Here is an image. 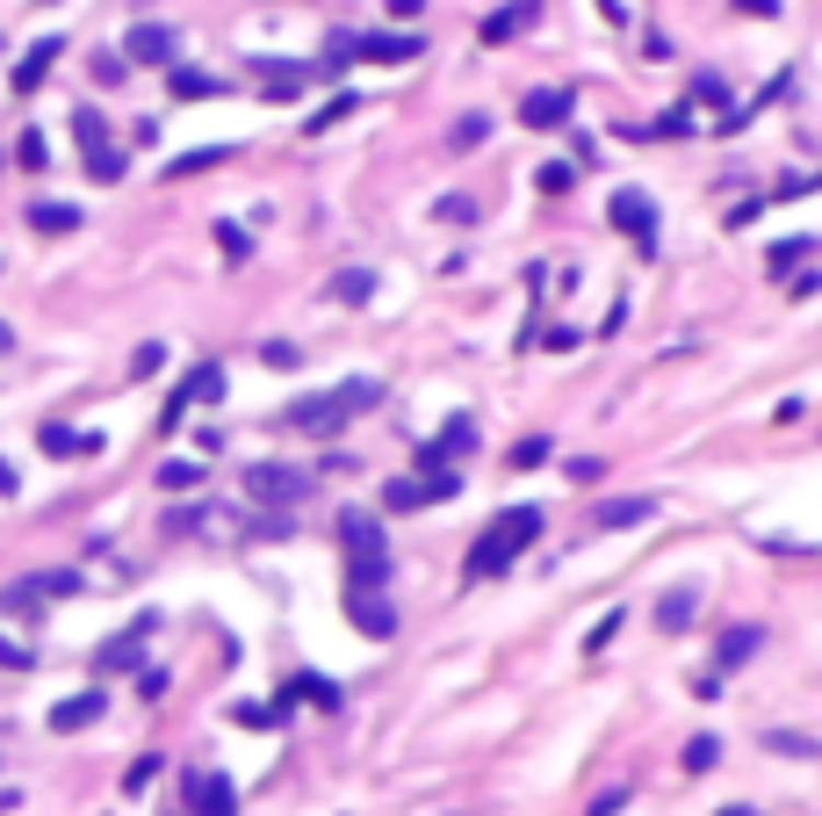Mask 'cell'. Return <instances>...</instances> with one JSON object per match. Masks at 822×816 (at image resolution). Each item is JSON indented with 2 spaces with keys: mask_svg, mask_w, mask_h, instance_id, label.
Returning a JSON list of instances; mask_svg holds the SVG:
<instances>
[{
  "mask_svg": "<svg viewBox=\"0 0 822 816\" xmlns=\"http://www.w3.org/2000/svg\"><path fill=\"white\" fill-rule=\"evenodd\" d=\"M44 449H52V455H94L102 441H94V434H72V427H44Z\"/></svg>",
  "mask_w": 822,
  "mask_h": 816,
  "instance_id": "25",
  "label": "cell"
},
{
  "mask_svg": "<svg viewBox=\"0 0 822 816\" xmlns=\"http://www.w3.org/2000/svg\"><path fill=\"white\" fill-rule=\"evenodd\" d=\"M513 463H520V469H541V463H548V441H541V434H527V441L513 449Z\"/></svg>",
  "mask_w": 822,
  "mask_h": 816,
  "instance_id": "38",
  "label": "cell"
},
{
  "mask_svg": "<svg viewBox=\"0 0 822 816\" xmlns=\"http://www.w3.org/2000/svg\"><path fill=\"white\" fill-rule=\"evenodd\" d=\"M376 398H383V383L376 376H354V383H340V390H326V398H304L289 419L304 427V434H340L346 419H361Z\"/></svg>",
  "mask_w": 822,
  "mask_h": 816,
  "instance_id": "3",
  "label": "cell"
},
{
  "mask_svg": "<svg viewBox=\"0 0 822 816\" xmlns=\"http://www.w3.org/2000/svg\"><path fill=\"white\" fill-rule=\"evenodd\" d=\"M231 723H246V729H282V709H260V701H239V709H231Z\"/></svg>",
  "mask_w": 822,
  "mask_h": 816,
  "instance_id": "33",
  "label": "cell"
},
{
  "mask_svg": "<svg viewBox=\"0 0 822 816\" xmlns=\"http://www.w3.org/2000/svg\"><path fill=\"white\" fill-rule=\"evenodd\" d=\"M628 809V787H606V795H592V816H620Z\"/></svg>",
  "mask_w": 822,
  "mask_h": 816,
  "instance_id": "41",
  "label": "cell"
},
{
  "mask_svg": "<svg viewBox=\"0 0 822 816\" xmlns=\"http://www.w3.org/2000/svg\"><path fill=\"white\" fill-rule=\"evenodd\" d=\"M743 15H772V8H779V0H737Z\"/></svg>",
  "mask_w": 822,
  "mask_h": 816,
  "instance_id": "47",
  "label": "cell"
},
{
  "mask_svg": "<svg viewBox=\"0 0 822 816\" xmlns=\"http://www.w3.org/2000/svg\"><path fill=\"white\" fill-rule=\"evenodd\" d=\"M469 449H477V427H469V419H447L441 441L419 449V469H441V463H455V455H469Z\"/></svg>",
  "mask_w": 822,
  "mask_h": 816,
  "instance_id": "14",
  "label": "cell"
},
{
  "mask_svg": "<svg viewBox=\"0 0 822 816\" xmlns=\"http://www.w3.org/2000/svg\"><path fill=\"white\" fill-rule=\"evenodd\" d=\"M152 773H159V759H152V751H145V759H137L130 773H123V787H130V795H145V781H152Z\"/></svg>",
  "mask_w": 822,
  "mask_h": 816,
  "instance_id": "40",
  "label": "cell"
},
{
  "mask_svg": "<svg viewBox=\"0 0 822 816\" xmlns=\"http://www.w3.org/2000/svg\"><path fill=\"white\" fill-rule=\"evenodd\" d=\"M152 628H159V614H137L123 636H109L102 650H94V665H102V672H123V665H137V650H145V636H152Z\"/></svg>",
  "mask_w": 822,
  "mask_h": 816,
  "instance_id": "9",
  "label": "cell"
},
{
  "mask_svg": "<svg viewBox=\"0 0 822 816\" xmlns=\"http://www.w3.org/2000/svg\"><path fill=\"white\" fill-rule=\"evenodd\" d=\"M570 189V167H541V195H563Z\"/></svg>",
  "mask_w": 822,
  "mask_h": 816,
  "instance_id": "45",
  "label": "cell"
},
{
  "mask_svg": "<svg viewBox=\"0 0 822 816\" xmlns=\"http://www.w3.org/2000/svg\"><path fill=\"white\" fill-rule=\"evenodd\" d=\"M72 138H80V159H87V174L102 181H123V152L109 145V123H102V109H72Z\"/></svg>",
  "mask_w": 822,
  "mask_h": 816,
  "instance_id": "4",
  "label": "cell"
},
{
  "mask_svg": "<svg viewBox=\"0 0 822 816\" xmlns=\"http://www.w3.org/2000/svg\"><path fill=\"white\" fill-rule=\"evenodd\" d=\"M354 58H376V66H404V58H419V36H354Z\"/></svg>",
  "mask_w": 822,
  "mask_h": 816,
  "instance_id": "19",
  "label": "cell"
},
{
  "mask_svg": "<svg viewBox=\"0 0 822 816\" xmlns=\"http://www.w3.org/2000/svg\"><path fill=\"white\" fill-rule=\"evenodd\" d=\"M159 485H167V491H189V485H203V463H159Z\"/></svg>",
  "mask_w": 822,
  "mask_h": 816,
  "instance_id": "34",
  "label": "cell"
},
{
  "mask_svg": "<svg viewBox=\"0 0 822 816\" xmlns=\"http://www.w3.org/2000/svg\"><path fill=\"white\" fill-rule=\"evenodd\" d=\"M217 246L231 253V261H246V231H239V225H217Z\"/></svg>",
  "mask_w": 822,
  "mask_h": 816,
  "instance_id": "42",
  "label": "cell"
},
{
  "mask_svg": "<svg viewBox=\"0 0 822 816\" xmlns=\"http://www.w3.org/2000/svg\"><path fill=\"white\" fill-rule=\"evenodd\" d=\"M36 600H52V592H44V578H15V586L0 592V614H22V608H36Z\"/></svg>",
  "mask_w": 822,
  "mask_h": 816,
  "instance_id": "26",
  "label": "cell"
},
{
  "mask_svg": "<svg viewBox=\"0 0 822 816\" xmlns=\"http://www.w3.org/2000/svg\"><path fill=\"white\" fill-rule=\"evenodd\" d=\"M346 614H354L361 636H376V643L397 636V614H390V600H383V592H346Z\"/></svg>",
  "mask_w": 822,
  "mask_h": 816,
  "instance_id": "11",
  "label": "cell"
},
{
  "mask_svg": "<svg viewBox=\"0 0 822 816\" xmlns=\"http://www.w3.org/2000/svg\"><path fill=\"white\" fill-rule=\"evenodd\" d=\"M15 159L30 167V174H36V167H52V152H44V131H22V138H15Z\"/></svg>",
  "mask_w": 822,
  "mask_h": 816,
  "instance_id": "37",
  "label": "cell"
},
{
  "mask_svg": "<svg viewBox=\"0 0 822 816\" xmlns=\"http://www.w3.org/2000/svg\"><path fill=\"white\" fill-rule=\"evenodd\" d=\"M678 759H685V773H707V766L721 759V745H715V737H693V745H685Z\"/></svg>",
  "mask_w": 822,
  "mask_h": 816,
  "instance_id": "36",
  "label": "cell"
},
{
  "mask_svg": "<svg viewBox=\"0 0 822 816\" xmlns=\"http://www.w3.org/2000/svg\"><path fill=\"white\" fill-rule=\"evenodd\" d=\"M657 131H664V138H685V131H693V109H671V116L657 123Z\"/></svg>",
  "mask_w": 822,
  "mask_h": 816,
  "instance_id": "43",
  "label": "cell"
},
{
  "mask_svg": "<svg viewBox=\"0 0 822 816\" xmlns=\"http://www.w3.org/2000/svg\"><path fill=\"white\" fill-rule=\"evenodd\" d=\"M757 643H765V628H757V622H737L729 636H721V650H715V672H707V679H729V672H737V665L757 650Z\"/></svg>",
  "mask_w": 822,
  "mask_h": 816,
  "instance_id": "16",
  "label": "cell"
},
{
  "mask_svg": "<svg viewBox=\"0 0 822 816\" xmlns=\"http://www.w3.org/2000/svg\"><path fill=\"white\" fill-rule=\"evenodd\" d=\"M340 549H346V592H383L390 586V542H383V521L346 506L340 513Z\"/></svg>",
  "mask_w": 822,
  "mask_h": 816,
  "instance_id": "1",
  "label": "cell"
},
{
  "mask_svg": "<svg viewBox=\"0 0 822 816\" xmlns=\"http://www.w3.org/2000/svg\"><path fill=\"white\" fill-rule=\"evenodd\" d=\"M8 348H15V332H8V326H0V354H8Z\"/></svg>",
  "mask_w": 822,
  "mask_h": 816,
  "instance_id": "50",
  "label": "cell"
},
{
  "mask_svg": "<svg viewBox=\"0 0 822 816\" xmlns=\"http://www.w3.org/2000/svg\"><path fill=\"white\" fill-rule=\"evenodd\" d=\"M715 816H765V809H751V802H729V809H715Z\"/></svg>",
  "mask_w": 822,
  "mask_h": 816,
  "instance_id": "48",
  "label": "cell"
},
{
  "mask_svg": "<svg viewBox=\"0 0 822 816\" xmlns=\"http://www.w3.org/2000/svg\"><path fill=\"white\" fill-rule=\"evenodd\" d=\"M483 138H491V116H463L455 131H447V152H477Z\"/></svg>",
  "mask_w": 822,
  "mask_h": 816,
  "instance_id": "27",
  "label": "cell"
},
{
  "mask_svg": "<svg viewBox=\"0 0 822 816\" xmlns=\"http://www.w3.org/2000/svg\"><path fill=\"white\" fill-rule=\"evenodd\" d=\"M123 58H137V66H173V30L167 22H137V30L123 36Z\"/></svg>",
  "mask_w": 822,
  "mask_h": 816,
  "instance_id": "10",
  "label": "cell"
},
{
  "mask_svg": "<svg viewBox=\"0 0 822 816\" xmlns=\"http://www.w3.org/2000/svg\"><path fill=\"white\" fill-rule=\"evenodd\" d=\"M58 52H66L58 36H36L30 52H22V66H15V94H36V88H44V80H52V66H58Z\"/></svg>",
  "mask_w": 822,
  "mask_h": 816,
  "instance_id": "13",
  "label": "cell"
},
{
  "mask_svg": "<svg viewBox=\"0 0 822 816\" xmlns=\"http://www.w3.org/2000/svg\"><path fill=\"white\" fill-rule=\"evenodd\" d=\"M433 217H441V225H477V203H469V195H441Z\"/></svg>",
  "mask_w": 822,
  "mask_h": 816,
  "instance_id": "32",
  "label": "cell"
},
{
  "mask_svg": "<svg viewBox=\"0 0 822 816\" xmlns=\"http://www.w3.org/2000/svg\"><path fill=\"white\" fill-rule=\"evenodd\" d=\"M0 665H15V672H30V650H22V643H8V636H0Z\"/></svg>",
  "mask_w": 822,
  "mask_h": 816,
  "instance_id": "46",
  "label": "cell"
},
{
  "mask_svg": "<svg viewBox=\"0 0 822 816\" xmlns=\"http://www.w3.org/2000/svg\"><path fill=\"white\" fill-rule=\"evenodd\" d=\"M346 116H354V94H332V102L318 109V116H310L304 131H310V138H318V131H332V123H346Z\"/></svg>",
  "mask_w": 822,
  "mask_h": 816,
  "instance_id": "31",
  "label": "cell"
},
{
  "mask_svg": "<svg viewBox=\"0 0 822 816\" xmlns=\"http://www.w3.org/2000/svg\"><path fill=\"white\" fill-rule=\"evenodd\" d=\"M289 701H318V709H340V687H332V679H318V672H296V679H289Z\"/></svg>",
  "mask_w": 822,
  "mask_h": 816,
  "instance_id": "23",
  "label": "cell"
},
{
  "mask_svg": "<svg viewBox=\"0 0 822 816\" xmlns=\"http://www.w3.org/2000/svg\"><path fill=\"white\" fill-rule=\"evenodd\" d=\"M246 499H260V506H296V499H310V469L253 463V469H246Z\"/></svg>",
  "mask_w": 822,
  "mask_h": 816,
  "instance_id": "5",
  "label": "cell"
},
{
  "mask_svg": "<svg viewBox=\"0 0 822 816\" xmlns=\"http://www.w3.org/2000/svg\"><path fill=\"white\" fill-rule=\"evenodd\" d=\"M534 15H541L534 0H513V8H498V15H483V30H477V36H483V44H513V36L527 30Z\"/></svg>",
  "mask_w": 822,
  "mask_h": 816,
  "instance_id": "18",
  "label": "cell"
},
{
  "mask_svg": "<svg viewBox=\"0 0 822 816\" xmlns=\"http://www.w3.org/2000/svg\"><path fill=\"white\" fill-rule=\"evenodd\" d=\"M8 491H15V469H8V463H0V499H8Z\"/></svg>",
  "mask_w": 822,
  "mask_h": 816,
  "instance_id": "49",
  "label": "cell"
},
{
  "mask_svg": "<svg viewBox=\"0 0 822 816\" xmlns=\"http://www.w3.org/2000/svg\"><path fill=\"white\" fill-rule=\"evenodd\" d=\"M383 506H390V513H419V506H433L426 477H390V485H383Z\"/></svg>",
  "mask_w": 822,
  "mask_h": 816,
  "instance_id": "21",
  "label": "cell"
},
{
  "mask_svg": "<svg viewBox=\"0 0 822 816\" xmlns=\"http://www.w3.org/2000/svg\"><path fill=\"white\" fill-rule=\"evenodd\" d=\"M217 398H224V369H217V362L189 369V376H181V390L167 398V427H181V419H189V405H217Z\"/></svg>",
  "mask_w": 822,
  "mask_h": 816,
  "instance_id": "7",
  "label": "cell"
},
{
  "mask_svg": "<svg viewBox=\"0 0 822 816\" xmlns=\"http://www.w3.org/2000/svg\"><path fill=\"white\" fill-rule=\"evenodd\" d=\"M614 628H620V614H606V622L592 628V636H584V650H606V643H614Z\"/></svg>",
  "mask_w": 822,
  "mask_h": 816,
  "instance_id": "44",
  "label": "cell"
},
{
  "mask_svg": "<svg viewBox=\"0 0 822 816\" xmlns=\"http://www.w3.org/2000/svg\"><path fill=\"white\" fill-rule=\"evenodd\" d=\"M102 709H109V701L94 694V687H87V694H72V701H58V709H52V729H58V737H72V729L102 723Z\"/></svg>",
  "mask_w": 822,
  "mask_h": 816,
  "instance_id": "17",
  "label": "cell"
},
{
  "mask_svg": "<svg viewBox=\"0 0 822 816\" xmlns=\"http://www.w3.org/2000/svg\"><path fill=\"white\" fill-rule=\"evenodd\" d=\"M332 296H340V304H368V296H376V275H368V268H346V275L332 282Z\"/></svg>",
  "mask_w": 822,
  "mask_h": 816,
  "instance_id": "28",
  "label": "cell"
},
{
  "mask_svg": "<svg viewBox=\"0 0 822 816\" xmlns=\"http://www.w3.org/2000/svg\"><path fill=\"white\" fill-rule=\"evenodd\" d=\"M606 217H614V225L628 231V239L642 246V253H650V246H657V209H650V195H642V189H614V203H606Z\"/></svg>",
  "mask_w": 822,
  "mask_h": 816,
  "instance_id": "6",
  "label": "cell"
},
{
  "mask_svg": "<svg viewBox=\"0 0 822 816\" xmlns=\"http://www.w3.org/2000/svg\"><path fill=\"white\" fill-rule=\"evenodd\" d=\"M189 809L195 816H239V787L224 781V773H203V766H195L189 773Z\"/></svg>",
  "mask_w": 822,
  "mask_h": 816,
  "instance_id": "8",
  "label": "cell"
},
{
  "mask_svg": "<svg viewBox=\"0 0 822 816\" xmlns=\"http://www.w3.org/2000/svg\"><path fill=\"white\" fill-rule=\"evenodd\" d=\"M520 123H527V131H563L570 123V94L563 88H534L527 102H520Z\"/></svg>",
  "mask_w": 822,
  "mask_h": 816,
  "instance_id": "12",
  "label": "cell"
},
{
  "mask_svg": "<svg viewBox=\"0 0 822 816\" xmlns=\"http://www.w3.org/2000/svg\"><path fill=\"white\" fill-rule=\"evenodd\" d=\"M801 261H808V239H787V246H772V261H765V268H772V275H794Z\"/></svg>",
  "mask_w": 822,
  "mask_h": 816,
  "instance_id": "35",
  "label": "cell"
},
{
  "mask_svg": "<svg viewBox=\"0 0 822 816\" xmlns=\"http://www.w3.org/2000/svg\"><path fill=\"white\" fill-rule=\"evenodd\" d=\"M693 614H700V586H671V592H657V628L685 636V628H693Z\"/></svg>",
  "mask_w": 822,
  "mask_h": 816,
  "instance_id": "15",
  "label": "cell"
},
{
  "mask_svg": "<svg viewBox=\"0 0 822 816\" xmlns=\"http://www.w3.org/2000/svg\"><path fill=\"white\" fill-rule=\"evenodd\" d=\"M765 751H787V759H815V737H801V729H772Z\"/></svg>",
  "mask_w": 822,
  "mask_h": 816,
  "instance_id": "30",
  "label": "cell"
},
{
  "mask_svg": "<svg viewBox=\"0 0 822 816\" xmlns=\"http://www.w3.org/2000/svg\"><path fill=\"white\" fill-rule=\"evenodd\" d=\"M534 542H541V506H505L491 521V535H477V549H469V578L513 571V556L534 549Z\"/></svg>",
  "mask_w": 822,
  "mask_h": 816,
  "instance_id": "2",
  "label": "cell"
},
{
  "mask_svg": "<svg viewBox=\"0 0 822 816\" xmlns=\"http://www.w3.org/2000/svg\"><path fill=\"white\" fill-rule=\"evenodd\" d=\"M260 362H267V369H296V362H304V354H296L289 340H267V348H260Z\"/></svg>",
  "mask_w": 822,
  "mask_h": 816,
  "instance_id": "39",
  "label": "cell"
},
{
  "mask_svg": "<svg viewBox=\"0 0 822 816\" xmlns=\"http://www.w3.org/2000/svg\"><path fill=\"white\" fill-rule=\"evenodd\" d=\"M30 225L58 239V231H72V225H80V209H72V203H30Z\"/></svg>",
  "mask_w": 822,
  "mask_h": 816,
  "instance_id": "24",
  "label": "cell"
},
{
  "mask_svg": "<svg viewBox=\"0 0 822 816\" xmlns=\"http://www.w3.org/2000/svg\"><path fill=\"white\" fill-rule=\"evenodd\" d=\"M224 159H231V145H203V152H181L167 167V181H189V174H209V167H224Z\"/></svg>",
  "mask_w": 822,
  "mask_h": 816,
  "instance_id": "22",
  "label": "cell"
},
{
  "mask_svg": "<svg viewBox=\"0 0 822 816\" xmlns=\"http://www.w3.org/2000/svg\"><path fill=\"white\" fill-rule=\"evenodd\" d=\"M173 94H181V102H203V94H217V80L195 72V66H173Z\"/></svg>",
  "mask_w": 822,
  "mask_h": 816,
  "instance_id": "29",
  "label": "cell"
},
{
  "mask_svg": "<svg viewBox=\"0 0 822 816\" xmlns=\"http://www.w3.org/2000/svg\"><path fill=\"white\" fill-rule=\"evenodd\" d=\"M657 513V499H642V491H635V499H606L600 506V528H642Z\"/></svg>",
  "mask_w": 822,
  "mask_h": 816,
  "instance_id": "20",
  "label": "cell"
}]
</instances>
